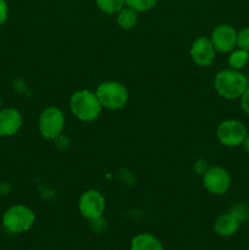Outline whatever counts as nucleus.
Returning <instances> with one entry per match:
<instances>
[{"mask_svg": "<svg viewBox=\"0 0 249 250\" xmlns=\"http://www.w3.org/2000/svg\"><path fill=\"white\" fill-rule=\"evenodd\" d=\"M215 53H216V50H215L210 38H208V37H199V38L195 39L189 50L193 62L197 63L198 66H202V67L211 65L215 59Z\"/></svg>", "mask_w": 249, "mask_h": 250, "instance_id": "obj_10", "label": "nucleus"}, {"mask_svg": "<svg viewBox=\"0 0 249 250\" xmlns=\"http://www.w3.org/2000/svg\"><path fill=\"white\" fill-rule=\"evenodd\" d=\"M239 225V217L236 214H224L220 215L214 224V229L219 236L221 237H231L238 231Z\"/></svg>", "mask_w": 249, "mask_h": 250, "instance_id": "obj_12", "label": "nucleus"}, {"mask_svg": "<svg viewBox=\"0 0 249 250\" xmlns=\"http://www.w3.org/2000/svg\"><path fill=\"white\" fill-rule=\"evenodd\" d=\"M70 109L80 121L92 122L102 114L103 106L95 93L88 89H82L71 95Z\"/></svg>", "mask_w": 249, "mask_h": 250, "instance_id": "obj_1", "label": "nucleus"}, {"mask_svg": "<svg viewBox=\"0 0 249 250\" xmlns=\"http://www.w3.org/2000/svg\"><path fill=\"white\" fill-rule=\"evenodd\" d=\"M249 60V51L243 50V49H237L232 50L231 55L228 56V66L232 70L239 71L242 67H244Z\"/></svg>", "mask_w": 249, "mask_h": 250, "instance_id": "obj_15", "label": "nucleus"}, {"mask_svg": "<svg viewBox=\"0 0 249 250\" xmlns=\"http://www.w3.org/2000/svg\"><path fill=\"white\" fill-rule=\"evenodd\" d=\"M95 94L102 106L112 111L124 109L128 102V90L117 81H105L100 83L95 90Z\"/></svg>", "mask_w": 249, "mask_h": 250, "instance_id": "obj_3", "label": "nucleus"}, {"mask_svg": "<svg viewBox=\"0 0 249 250\" xmlns=\"http://www.w3.org/2000/svg\"><path fill=\"white\" fill-rule=\"evenodd\" d=\"M247 134L248 132L246 126L237 120H226L221 122L216 131V137L220 143L228 148L242 146Z\"/></svg>", "mask_w": 249, "mask_h": 250, "instance_id": "obj_7", "label": "nucleus"}, {"mask_svg": "<svg viewBox=\"0 0 249 250\" xmlns=\"http://www.w3.org/2000/svg\"><path fill=\"white\" fill-rule=\"evenodd\" d=\"M243 146H244V149H246V150H247V153H249V133L247 134L246 139H244Z\"/></svg>", "mask_w": 249, "mask_h": 250, "instance_id": "obj_21", "label": "nucleus"}, {"mask_svg": "<svg viewBox=\"0 0 249 250\" xmlns=\"http://www.w3.org/2000/svg\"><path fill=\"white\" fill-rule=\"evenodd\" d=\"M126 6L131 7L137 12H145L155 7L158 0H124Z\"/></svg>", "mask_w": 249, "mask_h": 250, "instance_id": "obj_17", "label": "nucleus"}, {"mask_svg": "<svg viewBox=\"0 0 249 250\" xmlns=\"http://www.w3.org/2000/svg\"><path fill=\"white\" fill-rule=\"evenodd\" d=\"M36 222V214L26 205H12L2 215V226L11 233L29 231Z\"/></svg>", "mask_w": 249, "mask_h": 250, "instance_id": "obj_4", "label": "nucleus"}, {"mask_svg": "<svg viewBox=\"0 0 249 250\" xmlns=\"http://www.w3.org/2000/svg\"><path fill=\"white\" fill-rule=\"evenodd\" d=\"M214 87L220 97L225 99H237L241 98L244 90L248 88V80L239 71L226 68L216 73Z\"/></svg>", "mask_w": 249, "mask_h": 250, "instance_id": "obj_2", "label": "nucleus"}, {"mask_svg": "<svg viewBox=\"0 0 249 250\" xmlns=\"http://www.w3.org/2000/svg\"><path fill=\"white\" fill-rule=\"evenodd\" d=\"M237 46L239 49L249 51V27L243 28L237 33Z\"/></svg>", "mask_w": 249, "mask_h": 250, "instance_id": "obj_18", "label": "nucleus"}, {"mask_svg": "<svg viewBox=\"0 0 249 250\" xmlns=\"http://www.w3.org/2000/svg\"><path fill=\"white\" fill-rule=\"evenodd\" d=\"M98 9L107 15L117 14L124 6H126L124 0H95Z\"/></svg>", "mask_w": 249, "mask_h": 250, "instance_id": "obj_16", "label": "nucleus"}, {"mask_svg": "<svg viewBox=\"0 0 249 250\" xmlns=\"http://www.w3.org/2000/svg\"><path fill=\"white\" fill-rule=\"evenodd\" d=\"M248 250H249V249H248Z\"/></svg>", "mask_w": 249, "mask_h": 250, "instance_id": "obj_23", "label": "nucleus"}, {"mask_svg": "<svg viewBox=\"0 0 249 250\" xmlns=\"http://www.w3.org/2000/svg\"><path fill=\"white\" fill-rule=\"evenodd\" d=\"M66 119L62 110L56 106H48L42 111L38 120V129L45 139H56L65 128Z\"/></svg>", "mask_w": 249, "mask_h": 250, "instance_id": "obj_5", "label": "nucleus"}, {"mask_svg": "<svg viewBox=\"0 0 249 250\" xmlns=\"http://www.w3.org/2000/svg\"><path fill=\"white\" fill-rule=\"evenodd\" d=\"M241 107L247 115H249V87L241 95Z\"/></svg>", "mask_w": 249, "mask_h": 250, "instance_id": "obj_20", "label": "nucleus"}, {"mask_svg": "<svg viewBox=\"0 0 249 250\" xmlns=\"http://www.w3.org/2000/svg\"><path fill=\"white\" fill-rule=\"evenodd\" d=\"M203 186L209 193L214 195H222L231 186V176L225 168L212 166L203 175Z\"/></svg>", "mask_w": 249, "mask_h": 250, "instance_id": "obj_8", "label": "nucleus"}, {"mask_svg": "<svg viewBox=\"0 0 249 250\" xmlns=\"http://www.w3.org/2000/svg\"><path fill=\"white\" fill-rule=\"evenodd\" d=\"M105 198L99 190L88 189L81 194L78 209L84 219L95 221L103 216L105 211Z\"/></svg>", "mask_w": 249, "mask_h": 250, "instance_id": "obj_6", "label": "nucleus"}, {"mask_svg": "<svg viewBox=\"0 0 249 250\" xmlns=\"http://www.w3.org/2000/svg\"><path fill=\"white\" fill-rule=\"evenodd\" d=\"M116 22L122 29L128 31L136 27L137 22H138V12L134 11L133 9L128 6H124L116 16Z\"/></svg>", "mask_w": 249, "mask_h": 250, "instance_id": "obj_14", "label": "nucleus"}, {"mask_svg": "<svg viewBox=\"0 0 249 250\" xmlns=\"http://www.w3.org/2000/svg\"><path fill=\"white\" fill-rule=\"evenodd\" d=\"M23 124L21 112L15 107L0 109V136L10 137L16 134Z\"/></svg>", "mask_w": 249, "mask_h": 250, "instance_id": "obj_11", "label": "nucleus"}, {"mask_svg": "<svg viewBox=\"0 0 249 250\" xmlns=\"http://www.w3.org/2000/svg\"><path fill=\"white\" fill-rule=\"evenodd\" d=\"M0 107H1V97H0Z\"/></svg>", "mask_w": 249, "mask_h": 250, "instance_id": "obj_22", "label": "nucleus"}, {"mask_svg": "<svg viewBox=\"0 0 249 250\" xmlns=\"http://www.w3.org/2000/svg\"><path fill=\"white\" fill-rule=\"evenodd\" d=\"M131 250H164V247L154 234L139 233L132 239Z\"/></svg>", "mask_w": 249, "mask_h": 250, "instance_id": "obj_13", "label": "nucleus"}, {"mask_svg": "<svg viewBox=\"0 0 249 250\" xmlns=\"http://www.w3.org/2000/svg\"><path fill=\"white\" fill-rule=\"evenodd\" d=\"M7 17H9L7 2L5 0H0V26H2L7 21Z\"/></svg>", "mask_w": 249, "mask_h": 250, "instance_id": "obj_19", "label": "nucleus"}, {"mask_svg": "<svg viewBox=\"0 0 249 250\" xmlns=\"http://www.w3.org/2000/svg\"><path fill=\"white\" fill-rule=\"evenodd\" d=\"M215 50L220 53H231L237 46V32L229 24H219L210 36Z\"/></svg>", "mask_w": 249, "mask_h": 250, "instance_id": "obj_9", "label": "nucleus"}]
</instances>
